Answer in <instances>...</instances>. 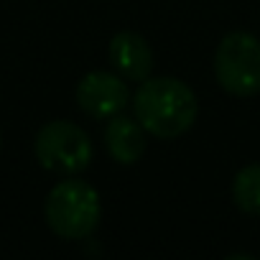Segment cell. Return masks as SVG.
<instances>
[{"instance_id":"obj_5","label":"cell","mask_w":260,"mask_h":260,"mask_svg":"<svg viewBox=\"0 0 260 260\" xmlns=\"http://www.w3.org/2000/svg\"><path fill=\"white\" fill-rule=\"evenodd\" d=\"M77 105L92 120H107L122 112L130 102L127 84L120 74L110 72H89L77 84Z\"/></svg>"},{"instance_id":"obj_2","label":"cell","mask_w":260,"mask_h":260,"mask_svg":"<svg viewBox=\"0 0 260 260\" xmlns=\"http://www.w3.org/2000/svg\"><path fill=\"white\" fill-rule=\"evenodd\" d=\"M100 194L92 184L82 179L59 181L44 202L46 224L61 240L89 237L100 224Z\"/></svg>"},{"instance_id":"obj_1","label":"cell","mask_w":260,"mask_h":260,"mask_svg":"<svg viewBox=\"0 0 260 260\" xmlns=\"http://www.w3.org/2000/svg\"><path fill=\"white\" fill-rule=\"evenodd\" d=\"M133 110L146 133L161 141H174L197 122L199 102L191 87L181 79L148 77L133 94Z\"/></svg>"},{"instance_id":"obj_3","label":"cell","mask_w":260,"mask_h":260,"mask_svg":"<svg viewBox=\"0 0 260 260\" xmlns=\"http://www.w3.org/2000/svg\"><path fill=\"white\" fill-rule=\"evenodd\" d=\"M214 77L232 97H255L260 92V39L247 31L227 34L214 54Z\"/></svg>"},{"instance_id":"obj_7","label":"cell","mask_w":260,"mask_h":260,"mask_svg":"<svg viewBox=\"0 0 260 260\" xmlns=\"http://www.w3.org/2000/svg\"><path fill=\"white\" fill-rule=\"evenodd\" d=\"M102 141H105V148H107L110 158L122 164V166L138 164L146 153V130H143V125L136 117H127L122 112L107 117Z\"/></svg>"},{"instance_id":"obj_4","label":"cell","mask_w":260,"mask_h":260,"mask_svg":"<svg viewBox=\"0 0 260 260\" xmlns=\"http://www.w3.org/2000/svg\"><path fill=\"white\" fill-rule=\"evenodd\" d=\"M34 153L46 171L77 176L92 161V141L79 125L69 120H51L36 133Z\"/></svg>"},{"instance_id":"obj_8","label":"cell","mask_w":260,"mask_h":260,"mask_svg":"<svg viewBox=\"0 0 260 260\" xmlns=\"http://www.w3.org/2000/svg\"><path fill=\"white\" fill-rule=\"evenodd\" d=\"M232 199L242 212L260 217V164H250L235 174Z\"/></svg>"},{"instance_id":"obj_6","label":"cell","mask_w":260,"mask_h":260,"mask_svg":"<svg viewBox=\"0 0 260 260\" xmlns=\"http://www.w3.org/2000/svg\"><path fill=\"white\" fill-rule=\"evenodd\" d=\"M107 59L120 77L133 79V82H143L153 72V49L136 31L115 34L107 46Z\"/></svg>"}]
</instances>
